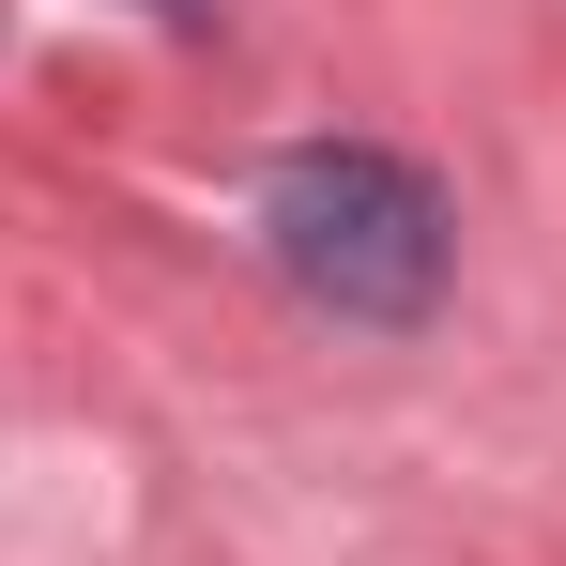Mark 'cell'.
<instances>
[{
	"label": "cell",
	"mask_w": 566,
	"mask_h": 566,
	"mask_svg": "<svg viewBox=\"0 0 566 566\" xmlns=\"http://www.w3.org/2000/svg\"><path fill=\"white\" fill-rule=\"evenodd\" d=\"M261 245L337 322H429V291H444V199H429V169H398L368 138H306V154L261 169Z\"/></svg>",
	"instance_id": "cell-1"
},
{
	"label": "cell",
	"mask_w": 566,
	"mask_h": 566,
	"mask_svg": "<svg viewBox=\"0 0 566 566\" xmlns=\"http://www.w3.org/2000/svg\"><path fill=\"white\" fill-rule=\"evenodd\" d=\"M154 15H199V0H154Z\"/></svg>",
	"instance_id": "cell-2"
}]
</instances>
